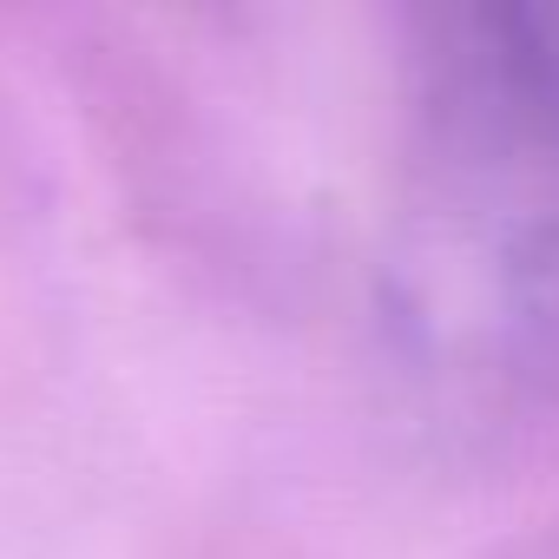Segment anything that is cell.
<instances>
[{"instance_id": "6da1fadb", "label": "cell", "mask_w": 559, "mask_h": 559, "mask_svg": "<svg viewBox=\"0 0 559 559\" xmlns=\"http://www.w3.org/2000/svg\"><path fill=\"white\" fill-rule=\"evenodd\" d=\"M395 323L448 376H559V0L415 14Z\"/></svg>"}, {"instance_id": "7a4b0ae2", "label": "cell", "mask_w": 559, "mask_h": 559, "mask_svg": "<svg viewBox=\"0 0 559 559\" xmlns=\"http://www.w3.org/2000/svg\"><path fill=\"white\" fill-rule=\"evenodd\" d=\"M500 559H559V533H546V539H526V546H513V552H500Z\"/></svg>"}]
</instances>
